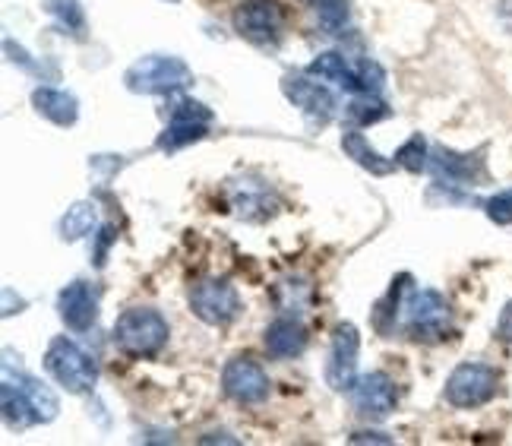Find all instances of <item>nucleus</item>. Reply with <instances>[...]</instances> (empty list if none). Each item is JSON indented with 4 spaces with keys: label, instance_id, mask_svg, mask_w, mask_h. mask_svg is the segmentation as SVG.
Masks as SVG:
<instances>
[{
    "label": "nucleus",
    "instance_id": "nucleus-1",
    "mask_svg": "<svg viewBox=\"0 0 512 446\" xmlns=\"http://www.w3.org/2000/svg\"><path fill=\"white\" fill-rule=\"evenodd\" d=\"M168 320L152 307H130L114 323V345L130 358H155L168 345Z\"/></svg>",
    "mask_w": 512,
    "mask_h": 446
},
{
    "label": "nucleus",
    "instance_id": "nucleus-2",
    "mask_svg": "<svg viewBox=\"0 0 512 446\" xmlns=\"http://www.w3.org/2000/svg\"><path fill=\"white\" fill-rule=\"evenodd\" d=\"M193 70L177 54H146L124 73V86L136 95H171L190 86Z\"/></svg>",
    "mask_w": 512,
    "mask_h": 446
},
{
    "label": "nucleus",
    "instance_id": "nucleus-3",
    "mask_svg": "<svg viewBox=\"0 0 512 446\" xmlns=\"http://www.w3.org/2000/svg\"><path fill=\"white\" fill-rule=\"evenodd\" d=\"M45 371L73 396L92 393L95 383H98V364H95V358L86 352V348L70 342L67 336H54L48 342V348H45Z\"/></svg>",
    "mask_w": 512,
    "mask_h": 446
},
{
    "label": "nucleus",
    "instance_id": "nucleus-4",
    "mask_svg": "<svg viewBox=\"0 0 512 446\" xmlns=\"http://www.w3.org/2000/svg\"><path fill=\"white\" fill-rule=\"evenodd\" d=\"M500 374L490 364L481 361H465L446 380V402L456 405V409H478L487 405L497 396Z\"/></svg>",
    "mask_w": 512,
    "mask_h": 446
},
{
    "label": "nucleus",
    "instance_id": "nucleus-5",
    "mask_svg": "<svg viewBox=\"0 0 512 446\" xmlns=\"http://www.w3.org/2000/svg\"><path fill=\"white\" fill-rule=\"evenodd\" d=\"M209 124H212V111L203 102L181 95V99H174V105L168 111V124L155 146L162 152H177L190 143H200L209 133Z\"/></svg>",
    "mask_w": 512,
    "mask_h": 446
},
{
    "label": "nucleus",
    "instance_id": "nucleus-6",
    "mask_svg": "<svg viewBox=\"0 0 512 446\" xmlns=\"http://www.w3.org/2000/svg\"><path fill=\"white\" fill-rule=\"evenodd\" d=\"M288 23V13L279 0H241L234 7V32L253 45L279 42Z\"/></svg>",
    "mask_w": 512,
    "mask_h": 446
},
{
    "label": "nucleus",
    "instance_id": "nucleus-7",
    "mask_svg": "<svg viewBox=\"0 0 512 446\" xmlns=\"http://www.w3.org/2000/svg\"><path fill=\"white\" fill-rule=\"evenodd\" d=\"M405 326L411 339L421 342H437L449 333L452 326V310L446 304V298L433 288H424V292H411L408 304H405Z\"/></svg>",
    "mask_w": 512,
    "mask_h": 446
},
{
    "label": "nucleus",
    "instance_id": "nucleus-8",
    "mask_svg": "<svg viewBox=\"0 0 512 446\" xmlns=\"http://www.w3.org/2000/svg\"><path fill=\"white\" fill-rule=\"evenodd\" d=\"M190 310L209 326H228L241 314V295L222 279H203L190 288Z\"/></svg>",
    "mask_w": 512,
    "mask_h": 446
},
{
    "label": "nucleus",
    "instance_id": "nucleus-9",
    "mask_svg": "<svg viewBox=\"0 0 512 446\" xmlns=\"http://www.w3.org/2000/svg\"><path fill=\"white\" fill-rule=\"evenodd\" d=\"M358 355H361V336L354 323H339L332 333V348L326 361V383L336 393H351L354 374H358Z\"/></svg>",
    "mask_w": 512,
    "mask_h": 446
},
{
    "label": "nucleus",
    "instance_id": "nucleus-10",
    "mask_svg": "<svg viewBox=\"0 0 512 446\" xmlns=\"http://www.w3.org/2000/svg\"><path fill=\"white\" fill-rule=\"evenodd\" d=\"M269 377L260 364L247 355H238L225 364L222 371V390L231 402L238 405H260L269 399Z\"/></svg>",
    "mask_w": 512,
    "mask_h": 446
},
{
    "label": "nucleus",
    "instance_id": "nucleus-11",
    "mask_svg": "<svg viewBox=\"0 0 512 446\" xmlns=\"http://www.w3.org/2000/svg\"><path fill=\"white\" fill-rule=\"evenodd\" d=\"M98 298H102V292L86 279H73L67 288H61L57 314H61L64 326L73 329V333H89L98 320Z\"/></svg>",
    "mask_w": 512,
    "mask_h": 446
},
{
    "label": "nucleus",
    "instance_id": "nucleus-12",
    "mask_svg": "<svg viewBox=\"0 0 512 446\" xmlns=\"http://www.w3.org/2000/svg\"><path fill=\"white\" fill-rule=\"evenodd\" d=\"M351 402H354V412H358L361 418L383 421L396 412L399 396H396V386H392V380L386 374L373 371V374H364V377L354 380Z\"/></svg>",
    "mask_w": 512,
    "mask_h": 446
},
{
    "label": "nucleus",
    "instance_id": "nucleus-13",
    "mask_svg": "<svg viewBox=\"0 0 512 446\" xmlns=\"http://www.w3.org/2000/svg\"><path fill=\"white\" fill-rule=\"evenodd\" d=\"M282 92H285V99L294 108H301L313 121H329L332 111H336V99H332V92L323 83L307 80V76L288 73L282 80Z\"/></svg>",
    "mask_w": 512,
    "mask_h": 446
},
{
    "label": "nucleus",
    "instance_id": "nucleus-14",
    "mask_svg": "<svg viewBox=\"0 0 512 446\" xmlns=\"http://www.w3.org/2000/svg\"><path fill=\"white\" fill-rule=\"evenodd\" d=\"M430 168L440 178H446V184H475L484 174V159L481 152H456L446 146H433Z\"/></svg>",
    "mask_w": 512,
    "mask_h": 446
},
{
    "label": "nucleus",
    "instance_id": "nucleus-15",
    "mask_svg": "<svg viewBox=\"0 0 512 446\" xmlns=\"http://www.w3.org/2000/svg\"><path fill=\"white\" fill-rule=\"evenodd\" d=\"M4 358H7V355H4ZM4 380L16 383L19 390H23V393L29 396V402L35 405V415H38V421H42V424L54 421L57 412H61V402H57V396L48 390V386H45L42 380H38V377L26 374L23 367H16V371H13V361H10V358L4 361Z\"/></svg>",
    "mask_w": 512,
    "mask_h": 446
},
{
    "label": "nucleus",
    "instance_id": "nucleus-16",
    "mask_svg": "<svg viewBox=\"0 0 512 446\" xmlns=\"http://www.w3.org/2000/svg\"><path fill=\"white\" fill-rule=\"evenodd\" d=\"M32 105L42 118H48L57 127H73L76 118H80V102H76L73 92H64V89L38 86L32 92Z\"/></svg>",
    "mask_w": 512,
    "mask_h": 446
},
{
    "label": "nucleus",
    "instance_id": "nucleus-17",
    "mask_svg": "<svg viewBox=\"0 0 512 446\" xmlns=\"http://www.w3.org/2000/svg\"><path fill=\"white\" fill-rule=\"evenodd\" d=\"M307 348V329L294 320H275L266 329V352L272 358H298Z\"/></svg>",
    "mask_w": 512,
    "mask_h": 446
},
{
    "label": "nucleus",
    "instance_id": "nucleus-18",
    "mask_svg": "<svg viewBox=\"0 0 512 446\" xmlns=\"http://www.w3.org/2000/svg\"><path fill=\"white\" fill-rule=\"evenodd\" d=\"M342 152L348 155V159L358 162L364 171L377 174V178H386V174H392V171H396V165H399L396 159H386V155H380L377 149H373L364 140V133H358V130L342 133Z\"/></svg>",
    "mask_w": 512,
    "mask_h": 446
},
{
    "label": "nucleus",
    "instance_id": "nucleus-19",
    "mask_svg": "<svg viewBox=\"0 0 512 446\" xmlns=\"http://www.w3.org/2000/svg\"><path fill=\"white\" fill-rule=\"evenodd\" d=\"M0 405H4V424L13 431H26V428H32V424H42L35 415V405L29 402V396L10 380L0 383Z\"/></svg>",
    "mask_w": 512,
    "mask_h": 446
},
{
    "label": "nucleus",
    "instance_id": "nucleus-20",
    "mask_svg": "<svg viewBox=\"0 0 512 446\" xmlns=\"http://www.w3.org/2000/svg\"><path fill=\"white\" fill-rule=\"evenodd\" d=\"M95 225H98V209H95V203L83 200V203H73L64 212V219H61V225H57V231H61V241L73 244V241L92 235Z\"/></svg>",
    "mask_w": 512,
    "mask_h": 446
},
{
    "label": "nucleus",
    "instance_id": "nucleus-21",
    "mask_svg": "<svg viewBox=\"0 0 512 446\" xmlns=\"http://www.w3.org/2000/svg\"><path fill=\"white\" fill-rule=\"evenodd\" d=\"M313 13H317V26L326 35H339L348 26L351 7L348 0H313Z\"/></svg>",
    "mask_w": 512,
    "mask_h": 446
},
{
    "label": "nucleus",
    "instance_id": "nucleus-22",
    "mask_svg": "<svg viewBox=\"0 0 512 446\" xmlns=\"http://www.w3.org/2000/svg\"><path fill=\"white\" fill-rule=\"evenodd\" d=\"M345 118L351 124H358V127H367V124H377V121L389 118V105L380 102L377 95H358V99L348 102Z\"/></svg>",
    "mask_w": 512,
    "mask_h": 446
},
{
    "label": "nucleus",
    "instance_id": "nucleus-23",
    "mask_svg": "<svg viewBox=\"0 0 512 446\" xmlns=\"http://www.w3.org/2000/svg\"><path fill=\"white\" fill-rule=\"evenodd\" d=\"M45 7L61 23V29H67L76 38L86 35V13L80 7V0H45Z\"/></svg>",
    "mask_w": 512,
    "mask_h": 446
},
{
    "label": "nucleus",
    "instance_id": "nucleus-24",
    "mask_svg": "<svg viewBox=\"0 0 512 446\" xmlns=\"http://www.w3.org/2000/svg\"><path fill=\"white\" fill-rule=\"evenodd\" d=\"M348 70H351V61H345V54L339 51H326L320 57H313L307 73L310 76H320V80H332L345 89V80H348Z\"/></svg>",
    "mask_w": 512,
    "mask_h": 446
},
{
    "label": "nucleus",
    "instance_id": "nucleus-25",
    "mask_svg": "<svg viewBox=\"0 0 512 446\" xmlns=\"http://www.w3.org/2000/svg\"><path fill=\"white\" fill-rule=\"evenodd\" d=\"M427 140L421 137V133H415L408 143H402L399 146V152H396V162H399V168H405V171H411V174H421L424 168H427Z\"/></svg>",
    "mask_w": 512,
    "mask_h": 446
},
{
    "label": "nucleus",
    "instance_id": "nucleus-26",
    "mask_svg": "<svg viewBox=\"0 0 512 446\" xmlns=\"http://www.w3.org/2000/svg\"><path fill=\"white\" fill-rule=\"evenodd\" d=\"M484 212L494 225H512V187L494 193V197L484 203Z\"/></svg>",
    "mask_w": 512,
    "mask_h": 446
},
{
    "label": "nucleus",
    "instance_id": "nucleus-27",
    "mask_svg": "<svg viewBox=\"0 0 512 446\" xmlns=\"http://www.w3.org/2000/svg\"><path fill=\"white\" fill-rule=\"evenodd\" d=\"M497 333H500V339H503V342H509V345H512V301L503 307L500 323H497Z\"/></svg>",
    "mask_w": 512,
    "mask_h": 446
},
{
    "label": "nucleus",
    "instance_id": "nucleus-28",
    "mask_svg": "<svg viewBox=\"0 0 512 446\" xmlns=\"http://www.w3.org/2000/svg\"><path fill=\"white\" fill-rule=\"evenodd\" d=\"M351 443H392L386 434H354Z\"/></svg>",
    "mask_w": 512,
    "mask_h": 446
}]
</instances>
